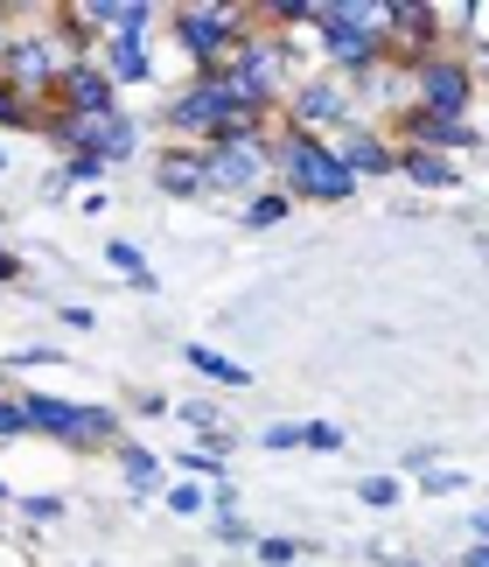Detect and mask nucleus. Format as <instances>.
I'll return each mask as SVG.
<instances>
[{"mask_svg": "<svg viewBox=\"0 0 489 567\" xmlns=\"http://www.w3.org/2000/svg\"><path fill=\"white\" fill-rule=\"evenodd\" d=\"M273 176H280V189L294 196H308V204H350L357 196V176L343 168V155L329 147V134H301V126H280L273 134Z\"/></svg>", "mask_w": 489, "mask_h": 567, "instance_id": "nucleus-1", "label": "nucleus"}, {"mask_svg": "<svg viewBox=\"0 0 489 567\" xmlns=\"http://www.w3.org/2000/svg\"><path fill=\"white\" fill-rule=\"evenodd\" d=\"M322 50L336 56V71L343 84H364L385 71V56H392V42H385V0H329L322 8Z\"/></svg>", "mask_w": 489, "mask_h": 567, "instance_id": "nucleus-2", "label": "nucleus"}, {"mask_svg": "<svg viewBox=\"0 0 489 567\" xmlns=\"http://www.w3.org/2000/svg\"><path fill=\"white\" fill-rule=\"evenodd\" d=\"M252 8H175V42L196 56V78L204 71H225V63L238 56V42L252 35V21H245Z\"/></svg>", "mask_w": 489, "mask_h": 567, "instance_id": "nucleus-3", "label": "nucleus"}, {"mask_svg": "<svg viewBox=\"0 0 489 567\" xmlns=\"http://www.w3.org/2000/svg\"><path fill=\"white\" fill-rule=\"evenodd\" d=\"M273 183V134H231V141H210V189H231V196H266Z\"/></svg>", "mask_w": 489, "mask_h": 567, "instance_id": "nucleus-4", "label": "nucleus"}, {"mask_svg": "<svg viewBox=\"0 0 489 567\" xmlns=\"http://www.w3.org/2000/svg\"><path fill=\"white\" fill-rule=\"evenodd\" d=\"M413 84H419V99L413 105H427V113H448V120H469V99H476V78H469V63L461 56H419L413 63Z\"/></svg>", "mask_w": 489, "mask_h": 567, "instance_id": "nucleus-5", "label": "nucleus"}, {"mask_svg": "<svg viewBox=\"0 0 489 567\" xmlns=\"http://www.w3.org/2000/svg\"><path fill=\"white\" fill-rule=\"evenodd\" d=\"M440 35H448V14L427 8V0H385V42L398 56H440Z\"/></svg>", "mask_w": 489, "mask_h": 567, "instance_id": "nucleus-6", "label": "nucleus"}, {"mask_svg": "<svg viewBox=\"0 0 489 567\" xmlns=\"http://www.w3.org/2000/svg\"><path fill=\"white\" fill-rule=\"evenodd\" d=\"M287 126H301V134H336V126H350V84L343 78L294 84V99H287Z\"/></svg>", "mask_w": 489, "mask_h": 567, "instance_id": "nucleus-7", "label": "nucleus"}, {"mask_svg": "<svg viewBox=\"0 0 489 567\" xmlns=\"http://www.w3.org/2000/svg\"><path fill=\"white\" fill-rule=\"evenodd\" d=\"M398 147H419V155H461V147H476L482 134L469 120H448V113H427V105H406L398 113Z\"/></svg>", "mask_w": 489, "mask_h": 567, "instance_id": "nucleus-8", "label": "nucleus"}, {"mask_svg": "<svg viewBox=\"0 0 489 567\" xmlns=\"http://www.w3.org/2000/svg\"><path fill=\"white\" fill-rule=\"evenodd\" d=\"M56 105H63V113H84V120H98V113H119V78L105 71V63L77 56L71 71H63V84H56Z\"/></svg>", "mask_w": 489, "mask_h": 567, "instance_id": "nucleus-9", "label": "nucleus"}, {"mask_svg": "<svg viewBox=\"0 0 489 567\" xmlns=\"http://www.w3.org/2000/svg\"><path fill=\"white\" fill-rule=\"evenodd\" d=\"M21 413H29V434H50L63 449H84L92 442V406L77 400H56V392H21Z\"/></svg>", "mask_w": 489, "mask_h": 567, "instance_id": "nucleus-10", "label": "nucleus"}, {"mask_svg": "<svg viewBox=\"0 0 489 567\" xmlns=\"http://www.w3.org/2000/svg\"><path fill=\"white\" fill-rule=\"evenodd\" d=\"M231 71H245L266 99H280V92L294 99V78H287V35H273V29H252V35H245L238 56H231Z\"/></svg>", "mask_w": 489, "mask_h": 567, "instance_id": "nucleus-11", "label": "nucleus"}, {"mask_svg": "<svg viewBox=\"0 0 489 567\" xmlns=\"http://www.w3.org/2000/svg\"><path fill=\"white\" fill-rule=\"evenodd\" d=\"M329 147H336L343 155V168L350 176H398V147L377 134V126H364V120H350V126H336V134H329Z\"/></svg>", "mask_w": 489, "mask_h": 567, "instance_id": "nucleus-12", "label": "nucleus"}, {"mask_svg": "<svg viewBox=\"0 0 489 567\" xmlns=\"http://www.w3.org/2000/svg\"><path fill=\"white\" fill-rule=\"evenodd\" d=\"M154 183H162L168 196H210V147L168 141L162 162H154Z\"/></svg>", "mask_w": 489, "mask_h": 567, "instance_id": "nucleus-13", "label": "nucleus"}, {"mask_svg": "<svg viewBox=\"0 0 489 567\" xmlns=\"http://www.w3.org/2000/svg\"><path fill=\"white\" fill-rule=\"evenodd\" d=\"M398 176H413L419 189H461L455 155H419V147H398Z\"/></svg>", "mask_w": 489, "mask_h": 567, "instance_id": "nucleus-14", "label": "nucleus"}, {"mask_svg": "<svg viewBox=\"0 0 489 567\" xmlns=\"http://www.w3.org/2000/svg\"><path fill=\"white\" fill-rule=\"evenodd\" d=\"M183 364H189V372H204L210 385H245V379H252V372H245V364L238 358H225V351H210V343H183Z\"/></svg>", "mask_w": 489, "mask_h": 567, "instance_id": "nucleus-15", "label": "nucleus"}, {"mask_svg": "<svg viewBox=\"0 0 489 567\" xmlns=\"http://www.w3.org/2000/svg\"><path fill=\"white\" fill-rule=\"evenodd\" d=\"M113 463H119V476H126V484L141 491V497H147V491H162V455H147L141 442H119V449H113Z\"/></svg>", "mask_w": 489, "mask_h": 567, "instance_id": "nucleus-16", "label": "nucleus"}, {"mask_svg": "<svg viewBox=\"0 0 489 567\" xmlns=\"http://www.w3.org/2000/svg\"><path fill=\"white\" fill-rule=\"evenodd\" d=\"M105 71H113L119 84H147V42H113V50H105Z\"/></svg>", "mask_w": 489, "mask_h": 567, "instance_id": "nucleus-17", "label": "nucleus"}, {"mask_svg": "<svg viewBox=\"0 0 489 567\" xmlns=\"http://www.w3.org/2000/svg\"><path fill=\"white\" fill-rule=\"evenodd\" d=\"M105 267L126 274L133 288H154V274H147V259H141V246H133V238H113V246H105Z\"/></svg>", "mask_w": 489, "mask_h": 567, "instance_id": "nucleus-18", "label": "nucleus"}, {"mask_svg": "<svg viewBox=\"0 0 489 567\" xmlns=\"http://www.w3.org/2000/svg\"><path fill=\"white\" fill-rule=\"evenodd\" d=\"M175 421H183V427H196L204 442H217V434H231V427H225V413H217L210 400H183V406H175Z\"/></svg>", "mask_w": 489, "mask_h": 567, "instance_id": "nucleus-19", "label": "nucleus"}, {"mask_svg": "<svg viewBox=\"0 0 489 567\" xmlns=\"http://www.w3.org/2000/svg\"><path fill=\"white\" fill-rule=\"evenodd\" d=\"M287 210H294V196H287V189H266V196H252V204H245V225L266 231V225H280Z\"/></svg>", "mask_w": 489, "mask_h": 567, "instance_id": "nucleus-20", "label": "nucleus"}, {"mask_svg": "<svg viewBox=\"0 0 489 567\" xmlns=\"http://www.w3.org/2000/svg\"><path fill=\"white\" fill-rule=\"evenodd\" d=\"M8 126H42V113L14 92V84H0V134H8Z\"/></svg>", "mask_w": 489, "mask_h": 567, "instance_id": "nucleus-21", "label": "nucleus"}, {"mask_svg": "<svg viewBox=\"0 0 489 567\" xmlns=\"http://www.w3.org/2000/svg\"><path fill=\"white\" fill-rule=\"evenodd\" d=\"M357 497L371 512H392L398 505V476H357Z\"/></svg>", "mask_w": 489, "mask_h": 567, "instance_id": "nucleus-22", "label": "nucleus"}, {"mask_svg": "<svg viewBox=\"0 0 489 567\" xmlns=\"http://www.w3.org/2000/svg\"><path fill=\"white\" fill-rule=\"evenodd\" d=\"M252 554H259L266 567H294V560H301V539H287V533H266Z\"/></svg>", "mask_w": 489, "mask_h": 567, "instance_id": "nucleus-23", "label": "nucleus"}, {"mask_svg": "<svg viewBox=\"0 0 489 567\" xmlns=\"http://www.w3.org/2000/svg\"><path fill=\"white\" fill-rule=\"evenodd\" d=\"M210 539H217V547H259V533L245 526L238 512H225V518H217V526H210Z\"/></svg>", "mask_w": 489, "mask_h": 567, "instance_id": "nucleus-24", "label": "nucleus"}, {"mask_svg": "<svg viewBox=\"0 0 489 567\" xmlns=\"http://www.w3.org/2000/svg\"><path fill=\"white\" fill-rule=\"evenodd\" d=\"M14 434H29V413H21V400L0 392V442H14Z\"/></svg>", "mask_w": 489, "mask_h": 567, "instance_id": "nucleus-25", "label": "nucleus"}, {"mask_svg": "<svg viewBox=\"0 0 489 567\" xmlns=\"http://www.w3.org/2000/svg\"><path fill=\"white\" fill-rule=\"evenodd\" d=\"M259 442H266V449H301V442H308V427H294V421H273V427L259 434Z\"/></svg>", "mask_w": 489, "mask_h": 567, "instance_id": "nucleus-26", "label": "nucleus"}, {"mask_svg": "<svg viewBox=\"0 0 489 567\" xmlns=\"http://www.w3.org/2000/svg\"><path fill=\"white\" fill-rule=\"evenodd\" d=\"M162 497H168V512H183V518H189V512H204V491H196V484H168Z\"/></svg>", "mask_w": 489, "mask_h": 567, "instance_id": "nucleus-27", "label": "nucleus"}, {"mask_svg": "<svg viewBox=\"0 0 489 567\" xmlns=\"http://www.w3.org/2000/svg\"><path fill=\"white\" fill-rule=\"evenodd\" d=\"M175 470H189V476H210V484H225V463H217V455H175Z\"/></svg>", "mask_w": 489, "mask_h": 567, "instance_id": "nucleus-28", "label": "nucleus"}, {"mask_svg": "<svg viewBox=\"0 0 489 567\" xmlns=\"http://www.w3.org/2000/svg\"><path fill=\"white\" fill-rule=\"evenodd\" d=\"M92 176H105L98 155H71V162H63V183H92Z\"/></svg>", "mask_w": 489, "mask_h": 567, "instance_id": "nucleus-29", "label": "nucleus"}, {"mask_svg": "<svg viewBox=\"0 0 489 567\" xmlns=\"http://www.w3.org/2000/svg\"><path fill=\"white\" fill-rule=\"evenodd\" d=\"M419 484H427L434 497H448V491H461V470H427V476H419Z\"/></svg>", "mask_w": 489, "mask_h": 567, "instance_id": "nucleus-30", "label": "nucleus"}, {"mask_svg": "<svg viewBox=\"0 0 489 567\" xmlns=\"http://www.w3.org/2000/svg\"><path fill=\"white\" fill-rule=\"evenodd\" d=\"M308 449H343V427H329V421H315V427H308Z\"/></svg>", "mask_w": 489, "mask_h": 567, "instance_id": "nucleus-31", "label": "nucleus"}, {"mask_svg": "<svg viewBox=\"0 0 489 567\" xmlns=\"http://www.w3.org/2000/svg\"><path fill=\"white\" fill-rule=\"evenodd\" d=\"M21 512L29 518H63V497H21Z\"/></svg>", "mask_w": 489, "mask_h": 567, "instance_id": "nucleus-32", "label": "nucleus"}, {"mask_svg": "<svg viewBox=\"0 0 489 567\" xmlns=\"http://www.w3.org/2000/svg\"><path fill=\"white\" fill-rule=\"evenodd\" d=\"M8 280H21V259H14L8 246H0V288H8Z\"/></svg>", "mask_w": 489, "mask_h": 567, "instance_id": "nucleus-33", "label": "nucleus"}, {"mask_svg": "<svg viewBox=\"0 0 489 567\" xmlns=\"http://www.w3.org/2000/svg\"><path fill=\"white\" fill-rule=\"evenodd\" d=\"M469 533H476V547H489V505H482V512L469 518Z\"/></svg>", "mask_w": 489, "mask_h": 567, "instance_id": "nucleus-34", "label": "nucleus"}, {"mask_svg": "<svg viewBox=\"0 0 489 567\" xmlns=\"http://www.w3.org/2000/svg\"><path fill=\"white\" fill-rule=\"evenodd\" d=\"M461 567H489V547H469V554H461Z\"/></svg>", "mask_w": 489, "mask_h": 567, "instance_id": "nucleus-35", "label": "nucleus"}, {"mask_svg": "<svg viewBox=\"0 0 489 567\" xmlns=\"http://www.w3.org/2000/svg\"><path fill=\"white\" fill-rule=\"evenodd\" d=\"M8 42H14V29H8V8H0V56H8Z\"/></svg>", "mask_w": 489, "mask_h": 567, "instance_id": "nucleus-36", "label": "nucleus"}, {"mask_svg": "<svg viewBox=\"0 0 489 567\" xmlns=\"http://www.w3.org/2000/svg\"><path fill=\"white\" fill-rule=\"evenodd\" d=\"M392 567H427V560H392Z\"/></svg>", "mask_w": 489, "mask_h": 567, "instance_id": "nucleus-37", "label": "nucleus"}, {"mask_svg": "<svg viewBox=\"0 0 489 567\" xmlns=\"http://www.w3.org/2000/svg\"><path fill=\"white\" fill-rule=\"evenodd\" d=\"M0 505H8V476H0Z\"/></svg>", "mask_w": 489, "mask_h": 567, "instance_id": "nucleus-38", "label": "nucleus"}, {"mask_svg": "<svg viewBox=\"0 0 489 567\" xmlns=\"http://www.w3.org/2000/svg\"><path fill=\"white\" fill-rule=\"evenodd\" d=\"M0 168H8V147H0Z\"/></svg>", "mask_w": 489, "mask_h": 567, "instance_id": "nucleus-39", "label": "nucleus"}]
</instances>
